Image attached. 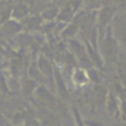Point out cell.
I'll return each instance as SVG.
<instances>
[{"instance_id":"obj_11","label":"cell","mask_w":126,"mask_h":126,"mask_svg":"<svg viewBox=\"0 0 126 126\" xmlns=\"http://www.w3.org/2000/svg\"><path fill=\"white\" fill-rule=\"evenodd\" d=\"M59 11H60L59 6H56L55 3L49 4L47 8H44L43 11H41V18L44 19V21H47V22H52V21H55V19L58 18Z\"/></svg>"},{"instance_id":"obj_9","label":"cell","mask_w":126,"mask_h":126,"mask_svg":"<svg viewBox=\"0 0 126 126\" xmlns=\"http://www.w3.org/2000/svg\"><path fill=\"white\" fill-rule=\"evenodd\" d=\"M29 6L26 3H16L15 6L11 8V19H15V21H22L26 16H29Z\"/></svg>"},{"instance_id":"obj_12","label":"cell","mask_w":126,"mask_h":126,"mask_svg":"<svg viewBox=\"0 0 126 126\" xmlns=\"http://www.w3.org/2000/svg\"><path fill=\"white\" fill-rule=\"evenodd\" d=\"M79 29V23L78 21L73 19L70 23H67V26L63 29V32L60 33V37L64 38V40H70V38H74V36L77 34V32Z\"/></svg>"},{"instance_id":"obj_19","label":"cell","mask_w":126,"mask_h":126,"mask_svg":"<svg viewBox=\"0 0 126 126\" xmlns=\"http://www.w3.org/2000/svg\"><path fill=\"white\" fill-rule=\"evenodd\" d=\"M0 88H1V91H4V92L8 91V86H7L6 78H4V74L1 73V70H0Z\"/></svg>"},{"instance_id":"obj_16","label":"cell","mask_w":126,"mask_h":126,"mask_svg":"<svg viewBox=\"0 0 126 126\" xmlns=\"http://www.w3.org/2000/svg\"><path fill=\"white\" fill-rule=\"evenodd\" d=\"M86 73H88L89 82H93L94 85L101 84V76H100V70H99V69H96V67H92V69L86 70Z\"/></svg>"},{"instance_id":"obj_3","label":"cell","mask_w":126,"mask_h":126,"mask_svg":"<svg viewBox=\"0 0 126 126\" xmlns=\"http://www.w3.org/2000/svg\"><path fill=\"white\" fill-rule=\"evenodd\" d=\"M54 82H55V91H56V93L59 94V97L62 99V100H70L69 89H67V85H66V82H64L63 74L59 70V67H55Z\"/></svg>"},{"instance_id":"obj_13","label":"cell","mask_w":126,"mask_h":126,"mask_svg":"<svg viewBox=\"0 0 126 126\" xmlns=\"http://www.w3.org/2000/svg\"><path fill=\"white\" fill-rule=\"evenodd\" d=\"M21 25H22V28L29 29V30H32V29H40L41 25H43V18L38 15L26 16L25 19L21 21Z\"/></svg>"},{"instance_id":"obj_15","label":"cell","mask_w":126,"mask_h":126,"mask_svg":"<svg viewBox=\"0 0 126 126\" xmlns=\"http://www.w3.org/2000/svg\"><path fill=\"white\" fill-rule=\"evenodd\" d=\"M37 82L32 78H28L22 82V93L26 99H32V94H33V92L37 91Z\"/></svg>"},{"instance_id":"obj_20","label":"cell","mask_w":126,"mask_h":126,"mask_svg":"<svg viewBox=\"0 0 126 126\" xmlns=\"http://www.w3.org/2000/svg\"><path fill=\"white\" fill-rule=\"evenodd\" d=\"M4 126H11V125H10V123H4Z\"/></svg>"},{"instance_id":"obj_17","label":"cell","mask_w":126,"mask_h":126,"mask_svg":"<svg viewBox=\"0 0 126 126\" xmlns=\"http://www.w3.org/2000/svg\"><path fill=\"white\" fill-rule=\"evenodd\" d=\"M73 115H74V119H76V125H77V126H86V123L84 122V121H82L79 111L77 110L76 107L73 108Z\"/></svg>"},{"instance_id":"obj_10","label":"cell","mask_w":126,"mask_h":126,"mask_svg":"<svg viewBox=\"0 0 126 126\" xmlns=\"http://www.w3.org/2000/svg\"><path fill=\"white\" fill-rule=\"evenodd\" d=\"M93 92H94V101L97 103V106H106V100H107V96L110 91L104 85L97 84V85H94Z\"/></svg>"},{"instance_id":"obj_1","label":"cell","mask_w":126,"mask_h":126,"mask_svg":"<svg viewBox=\"0 0 126 126\" xmlns=\"http://www.w3.org/2000/svg\"><path fill=\"white\" fill-rule=\"evenodd\" d=\"M100 45H99V51H100L103 59H117L118 55V40L114 34L112 26H107V32L104 33V36H101L99 38Z\"/></svg>"},{"instance_id":"obj_18","label":"cell","mask_w":126,"mask_h":126,"mask_svg":"<svg viewBox=\"0 0 126 126\" xmlns=\"http://www.w3.org/2000/svg\"><path fill=\"white\" fill-rule=\"evenodd\" d=\"M119 114H121V119H122L123 122H126V99H122V100H121Z\"/></svg>"},{"instance_id":"obj_4","label":"cell","mask_w":126,"mask_h":126,"mask_svg":"<svg viewBox=\"0 0 126 126\" xmlns=\"http://www.w3.org/2000/svg\"><path fill=\"white\" fill-rule=\"evenodd\" d=\"M119 108H121V99L118 97L114 92H108L107 100H106V106H104V110L107 112L108 117L111 118H118L119 114Z\"/></svg>"},{"instance_id":"obj_6","label":"cell","mask_w":126,"mask_h":126,"mask_svg":"<svg viewBox=\"0 0 126 126\" xmlns=\"http://www.w3.org/2000/svg\"><path fill=\"white\" fill-rule=\"evenodd\" d=\"M84 43H85V47H86V52H88L89 58H91L92 63H93V66L96 67V69H103L104 66V62H103V56H101L100 51H99V48L93 47V45L91 44L88 41V38H84Z\"/></svg>"},{"instance_id":"obj_14","label":"cell","mask_w":126,"mask_h":126,"mask_svg":"<svg viewBox=\"0 0 126 126\" xmlns=\"http://www.w3.org/2000/svg\"><path fill=\"white\" fill-rule=\"evenodd\" d=\"M29 78L34 79L36 82H45V76L41 73V70L38 69V64H37V59L33 60V63L30 64V67H29Z\"/></svg>"},{"instance_id":"obj_5","label":"cell","mask_w":126,"mask_h":126,"mask_svg":"<svg viewBox=\"0 0 126 126\" xmlns=\"http://www.w3.org/2000/svg\"><path fill=\"white\" fill-rule=\"evenodd\" d=\"M22 30V25L21 22L15 21V19H10L6 23H3V26L0 28V36L3 38L14 37L15 34H18L19 32Z\"/></svg>"},{"instance_id":"obj_8","label":"cell","mask_w":126,"mask_h":126,"mask_svg":"<svg viewBox=\"0 0 126 126\" xmlns=\"http://www.w3.org/2000/svg\"><path fill=\"white\" fill-rule=\"evenodd\" d=\"M71 81L74 85L77 86H84L89 82L88 78V73L85 69H81V67H76V69L71 71Z\"/></svg>"},{"instance_id":"obj_7","label":"cell","mask_w":126,"mask_h":126,"mask_svg":"<svg viewBox=\"0 0 126 126\" xmlns=\"http://www.w3.org/2000/svg\"><path fill=\"white\" fill-rule=\"evenodd\" d=\"M37 64H38V69L41 70V73L45 76V78L48 79H52L54 81V71H55V67L52 66L51 60L47 58V55L44 54H40L37 58Z\"/></svg>"},{"instance_id":"obj_2","label":"cell","mask_w":126,"mask_h":126,"mask_svg":"<svg viewBox=\"0 0 126 126\" xmlns=\"http://www.w3.org/2000/svg\"><path fill=\"white\" fill-rule=\"evenodd\" d=\"M117 15V7L114 4H106L103 6L97 13L96 22H97V29H104L106 26H110V22L114 21Z\"/></svg>"}]
</instances>
